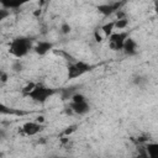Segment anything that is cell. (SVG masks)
Here are the masks:
<instances>
[{
	"instance_id": "603a6c76",
	"label": "cell",
	"mask_w": 158,
	"mask_h": 158,
	"mask_svg": "<svg viewBox=\"0 0 158 158\" xmlns=\"http://www.w3.org/2000/svg\"><path fill=\"white\" fill-rule=\"evenodd\" d=\"M37 122H40V123H42L43 121H44V117L43 116H40V117H37V120H36Z\"/></svg>"
},
{
	"instance_id": "9a60e30c",
	"label": "cell",
	"mask_w": 158,
	"mask_h": 158,
	"mask_svg": "<svg viewBox=\"0 0 158 158\" xmlns=\"http://www.w3.org/2000/svg\"><path fill=\"white\" fill-rule=\"evenodd\" d=\"M128 26V20L127 19H117L116 21H115V28H117V30H123V28H126Z\"/></svg>"
},
{
	"instance_id": "7402d4cb",
	"label": "cell",
	"mask_w": 158,
	"mask_h": 158,
	"mask_svg": "<svg viewBox=\"0 0 158 158\" xmlns=\"http://www.w3.org/2000/svg\"><path fill=\"white\" fill-rule=\"evenodd\" d=\"M5 137H6V131H5L4 128H1V127H0V141H1V139H4Z\"/></svg>"
},
{
	"instance_id": "5bb4252c",
	"label": "cell",
	"mask_w": 158,
	"mask_h": 158,
	"mask_svg": "<svg viewBox=\"0 0 158 158\" xmlns=\"http://www.w3.org/2000/svg\"><path fill=\"white\" fill-rule=\"evenodd\" d=\"M0 114H1V115H16V114H19V112H17L16 110H14V109L6 106L5 104H0Z\"/></svg>"
},
{
	"instance_id": "9c48e42d",
	"label": "cell",
	"mask_w": 158,
	"mask_h": 158,
	"mask_svg": "<svg viewBox=\"0 0 158 158\" xmlns=\"http://www.w3.org/2000/svg\"><path fill=\"white\" fill-rule=\"evenodd\" d=\"M53 48V43L49 41H40L33 46V51L38 54V56H44L47 54L51 49Z\"/></svg>"
},
{
	"instance_id": "ba28073f",
	"label": "cell",
	"mask_w": 158,
	"mask_h": 158,
	"mask_svg": "<svg viewBox=\"0 0 158 158\" xmlns=\"http://www.w3.org/2000/svg\"><path fill=\"white\" fill-rule=\"evenodd\" d=\"M121 6V2H115V4H101L98 6V11L102 14L104 16H110L115 11H117Z\"/></svg>"
},
{
	"instance_id": "cb8c5ba5",
	"label": "cell",
	"mask_w": 158,
	"mask_h": 158,
	"mask_svg": "<svg viewBox=\"0 0 158 158\" xmlns=\"http://www.w3.org/2000/svg\"><path fill=\"white\" fill-rule=\"evenodd\" d=\"M2 73H4V72H2L1 69H0V79H1V75H2Z\"/></svg>"
},
{
	"instance_id": "8fae6325",
	"label": "cell",
	"mask_w": 158,
	"mask_h": 158,
	"mask_svg": "<svg viewBox=\"0 0 158 158\" xmlns=\"http://www.w3.org/2000/svg\"><path fill=\"white\" fill-rule=\"evenodd\" d=\"M144 151L147 153V157L157 158L158 157V143L157 142H148L144 144Z\"/></svg>"
},
{
	"instance_id": "277c9868",
	"label": "cell",
	"mask_w": 158,
	"mask_h": 158,
	"mask_svg": "<svg viewBox=\"0 0 158 158\" xmlns=\"http://www.w3.org/2000/svg\"><path fill=\"white\" fill-rule=\"evenodd\" d=\"M128 37V33L126 31H118V32H112L107 38H109V47L112 51H121L125 40Z\"/></svg>"
},
{
	"instance_id": "52a82bcc",
	"label": "cell",
	"mask_w": 158,
	"mask_h": 158,
	"mask_svg": "<svg viewBox=\"0 0 158 158\" xmlns=\"http://www.w3.org/2000/svg\"><path fill=\"white\" fill-rule=\"evenodd\" d=\"M70 109L74 114L79 115V116H84L90 111V105L88 102V100L84 101H78V102H73L70 104Z\"/></svg>"
},
{
	"instance_id": "3957f363",
	"label": "cell",
	"mask_w": 158,
	"mask_h": 158,
	"mask_svg": "<svg viewBox=\"0 0 158 158\" xmlns=\"http://www.w3.org/2000/svg\"><path fill=\"white\" fill-rule=\"evenodd\" d=\"M91 70V65L84 60H74L68 65V79H77Z\"/></svg>"
},
{
	"instance_id": "ac0fdd59",
	"label": "cell",
	"mask_w": 158,
	"mask_h": 158,
	"mask_svg": "<svg viewBox=\"0 0 158 158\" xmlns=\"http://www.w3.org/2000/svg\"><path fill=\"white\" fill-rule=\"evenodd\" d=\"M22 68H23V65H22V63L20 62V59H17V60L12 64V70H14V72H21Z\"/></svg>"
},
{
	"instance_id": "5b68a950",
	"label": "cell",
	"mask_w": 158,
	"mask_h": 158,
	"mask_svg": "<svg viewBox=\"0 0 158 158\" xmlns=\"http://www.w3.org/2000/svg\"><path fill=\"white\" fill-rule=\"evenodd\" d=\"M43 130V125L37 121H28L22 125V132L26 136H36Z\"/></svg>"
},
{
	"instance_id": "ffe728a7",
	"label": "cell",
	"mask_w": 158,
	"mask_h": 158,
	"mask_svg": "<svg viewBox=\"0 0 158 158\" xmlns=\"http://www.w3.org/2000/svg\"><path fill=\"white\" fill-rule=\"evenodd\" d=\"M75 130H77V126H75V125H73V126L67 127V130H64V132H63V133H64L65 136H69V135H70L72 132H74Z\"/></svg>"
},
{
	"instance_id": "d4e9b609",
	"label": "cell",
	"mask_w": 158,
	"mask_h": 158,
	"mask_svg": "<svg viewBox=\"0 0 158 158\" xmlns=\"http://www.w3.org/2000/svg\"><path fill=\"white\" fill-rule=\"evenodd\" d=\"M2 156H4V154H2V153H1V152H0V157H2Z\"/></svg>"
},
{
	"instance_id": "d6986e66",
	"label": "cell",
	"mask_w": 158,
	"mask_h": 158,
	"mask_svg": "<svg viewBox=\"0 0 158 158\" xmlns=\"http://www.w3.org/2000/svg\"><path fill=\"white\" fill-rule=\"evenodd\" d=\"M33 85H35V83H28V84H27V85H26V86L22 89V94L27 96V94L31 91V89L33 88Z\"/></svg>"
},
{
	"instance_id": "7c38bea8",
	"label": "cell",
	"mask_w": 158,
	"mask_h": 158,
	"mask_svg": "<svg viewBox=\"0 0 158 158\" xmlns=\"http://www.w3.org/2000/svg\"><path fill=\"white\" fill-rule=\"evenodd\" d=\"M115 30V21H109L106 23H104L101 27H100V31L104 33V36L109 37Z\"/></svg>"
},
{
	"instance_id": "4fadbf2b",
	"label": "cell",
	"mask_w": 158,
	"mask_h": 158,
	"mask_svg": "<svg viewBox=\"0 0 158 158\" xmlns=\"http://www.w3.org/2000/svg\"><path fill=\"white\" fill-rule=\"evenodd\" d=\"M75 93V89L74 88H64L60 90V96H62V100H67V99H70L72 95Z\"/></svg>"
},
{
	"instance_id": "30bf717a",
	"label": "cell",
	"mask_w": 158,
	"mask_h": 158,
	"mask_svg": "<svg viewBox=\"0 0 158 158\" xmlns=\"http://www.w3.org/2000/svg\"><path fill=\"white\" fill-rule=\"evenodd\" d=\"M31 0H0V4L2 7L7 9V10H12V9H19L21 6H23L25 4L30 2Z\"/></svg>"
},
{
	"instance_id": "7a4b0ae2",
	"label": "cell",
	"mask_w": 158,
	"mask_h": 158,
	"mask_svg": "<svg viewBox=\"0 0 158 158\" xmlns=\"http://www.w3.org/2000/svg\"><path fill=\"white\" fill-rule=\"evenodd\" d=\"M54 93H56V90L53 88L46 86L43 84H36L35 83L33 88L27 94V98H30L32 101H35L37 104H44L52 95H54Z\"/></svg>"
},
{
	"instance_id": "e0dca14e",
	"label": "cell",
	"mask_w": 158,
	"mask_h": 158,
	"mask_svg": "<svg viewBox=\"0 0 158 158\" xmlns=\"http://www.w3.org/2000/svg\"><path fill=\"white\" fill-rule=\"evenodd\" d=\"M70 31H72V27H70V25H69V23L63 22V23L60 25V32H62L63 35H68Z\"/></svg>"
},
{
	"instance_id": "8992f818",
	"label": "cell",
	"mask_w": 158,
	"mask_h": 158,
	"mask_svg": "<svg viewBox=\"0 0 158 158\" xmlns=\"http://www.w3.org/2000/svg\"><path fill=\"white\" fill-rule=\"evenodd\" d=\"M121 51H123V53H125L126 56H128V57L136 56V54L138 53V44H137L136 40L128 36V37L125 40V42H123V46H122V49H121Z\"/></svg>"
},
{
	"instance_id": "6da1fadb",
	"label": "cell",
	"mask_w": 158,
	"mask_h": 158,
	"mask_svg": "<svg viewBox=\"0 0 158 158\" xmlns=\"http://www.w3.org/2000/svg\"><path fill=\"white\" fill-rule=\"evenodd\" d=\"M33 38L26 37V36H19L15 37L9 47L10 54H12L15 58L20 59L30 53L31 49H33Z\"/></svg>"
},
{
	"instance_id": "2e32d148",
	"label": "cell",
	"mask_w": 158,
	"mask_h": 158,
	"mask_svg": "<svg viewBox=\"0 0 158 158\" xmlns=\"http://www.w3.org/2000/svg\"><path fill=\"white\" fill-rule=\"evenodd\" d=\"M10 16V10H7V9H5V7H0V23L5 20V19H7Z\"/></svg>"
},
{
	"instance_id": "44dd1931",
	"label": "cell",
	"mask_w": 158,
	"mask_h": 158,
	"mask_svg": "<svg viewBox=\"0 0 158 158\" xmlns=\"http://www.w3.org/2000/svg\"><path fill=\"white\" fill-rule=\"evenodd\" d=\"M94 36H95V40H96L98 42H101V41H102V38H101V36H100V33H99V28H98V30H95Z\"/></svg>"
}]
</instances>
